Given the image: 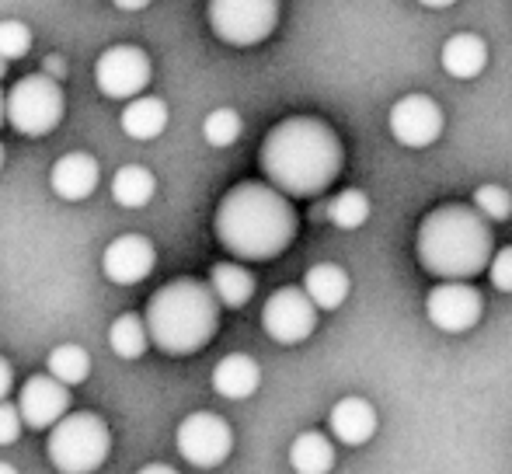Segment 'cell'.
<instances>
[{
	"mask_svg": "<svg viewBox=\"0 0 512 474\" xmlns=\"http://www.w3.org/2000/svg\"><path fill=\"white\" fill-rule=\"evenodd\" d=\"M258 164L269 185L290 199H314L338 178L345 164L342 140L328 122L290 116L269 129L258 150Z\"/></svg>",
	"mask_w": 512,
	"mask_h": 474,
	"instance_id": "6da1fadb",
	"label": "cell"
},
{
	"mask_svg": "<svg viewBox=\"0 0 512 474\" xmlns=\"http://www.w3.org/2000/svg\"><path fill=\"white\" fill-rule=\"evenodd\" d=\"M213 231L216 241L241 262H272L297 237V210L276 185L241 182L220 199Z\"/></svg>",
	"mask_w": 512,
	"mask_h": 474,
	"instance_id": "7a4b0ae2",
	"label": "cell"
},
{
	"mask_svg": "<svg viewBox=\"0 0 512 474\" xmlns=\"http://www.w3.org/2000/svg\"><path fill=\"white\" fill-rule=\"evenodd\" d=\"M418 262L439 279H474L495 255L492 220L478 206L450 203L432 210L418 227Z\"/></svg>",
	"mask_w": 512,
	"mask_h": 474,
	"instance_id": "3957f363",
	"label": "cell"
},
{
	"mask_svg": "<svg viewBox=\"0 0 512 474\" xmlns=\"http://www.w3.org/2000/svg\"><path fill=\"white\" fill-rule=\"evenodd\" d=\"M220 297L203 279H171L147 300L150 342L168 356H192L213 342L220 328Z\"/></svg>",
	"mask_w": 512,
	"mask_h": 474,
	"instance_id": "277c9868",
	"label": "cell"
},
{
	"mask_svg": "<svg viewBox=\"0 0 512 474\" xmlns=\"http://www.w3.org/2000/svg\"><path fill=\"white\" fill-rule=\"evenodd\" d=\"M46 454L60 474H95L112 454V433L95 412H70L49 429Z\"/></svg>",
	"mask_w": 512,
	"mask_h": 474,
	"instance_id": "5b68a950",
	"label": "cell"
},
{
	"mask_svg": "<svg viewBox=\"0 0 512 474\" xmlns=\"http://www.w3.org/2000/svg\"><path fill=\"white\" fill-rule=\"evenodd\" d=\"M67 112V98L56 77L32 74L21 77L11 91H7V122L18 129L21 136H46L63 122Z\"/></svg>",
	"mask_w": 512,
	"mask_h": 474,
	"instance_id": "8992f818",
	"label": "cell"
},
{
	"mask_svg": "<svg viewBox=\"0 0 512 474\" xmlns=\"http://www.w3.org/2000/svg\"><path fill=\"white\" fill-rule=\"evenodd\" d=\"M209 28L227 46H258L279 25V0H209Z\"/></svg>",
	"mask_w": 512,
	"mask_h": 474,
	"instance_id": "52a82bcc",
	"label": "cell"
},
{
	"mask_svg": "<svg viewBox=\"0 0 512 474\" xmlns=\"http://www.w3.org/2000/svg\"><path fill=\"white\" fill-rule=\"evenodd\" d=\"M262 328L279 346H300L317 328V304L304 286H283L262 307Z\"/></svg>",
	"mask_w": 512,
	"mask_h": 474,
	"instance_id": "ba28073f",
	"label": "cell"
},
{
	"mask_svg": "<svg viewBox=\"0 0 512 474\" xmlns=\"http://www.w3.org/2000/svg\"><path fill=\"white\" fill-rule=\"evenodd\" d=\"M150 56L140 46H112L98 56L95 63V84L105 98L115 102H129V98H140L150 84Z\"/></svg>",
	"mask_w": 512,
	"mask_h": 474,
	"instance_id": "9c48e42d",
	"label": "cell"
},
{
	"mask_svg": "<svg viewBox=\"0 0 512 474\" xmlns=\"http://www.w3.org/2000/svg\"><path fill=\"white\" fill-rule=\"evenodd\" d=\"M175 447L196 468H216L230 457L234 450V433H230L227 419L213 412H192L189 419H182L175 433Z\"/></svg>",
	"mask_w": 512,
	"mask_h": 474,
	"instance_id": "30bf717a",
	"label": "cell"
},
{
	"mask_svg": "<svg viewBox=\"0 0 512 474\" xmlns=\"http://www.w3.org/2000/svg\"><path fill=\"white\" fill-rule=\"evenodd\" d=\"M425 314H429V321L439 332L464 335L481 321L485 300H481V293L467 279H443L425 297Z\"/></svg>",
	"mask_w": 512,
	"mask_h": 474,
	"instance_id": "8fae6325",
	"label": "cell"
},
{
	"mask_svg": "<svg viewBox=\"0 0 512 474\" xmlns=\"http://www.w3.org/2000/svg\"><path fill=\"white\" fill-rule=\"evenodd\" d=\"M387 126H391V136L401 147H432L443 136V109L429 95H405L391 105Z\"/></svg>",
	"mask_w": 512,
	"mask_h": 474,
	"instance_id": "7c38bea8",
	"label": "cell"
},
{
	"mask_svg": "<svg viewBox=\"0 0 512 474\" xmlns=\"http://www.w3.org/2000/svg\"><path fill=\"white\" fill-rule=\"evenodd\" d=\"M18 408L28 429H53L63 415H70V387L53 373H35L21 384Z\"/></svg>",
	"mask_w": 512,
	"mask_h": 474,
	"instance_id": "4fadbf2b",
	"label": "cell"
},
{
	"mask_svg": "<svg viewBox=\"0 0 512 474\" xmlns=\"http://www.w3.org/2000/svg\"><path fill=\"white\" fill-rule=\"evenodd\" d=\"M157 265V248L150 237L143 234H122L115 237L102 255V272L108 283L115 286H136L154 272Z\"/></svg>",
	"mask_w": 512,
	"mask_h": 474,
	"instance_id": "5bb4252c",
	"label": "cell"
},
{
	"mask_svg": "<svg viewBox=\"0 0 512 474\" xmlns=\"http://www.w3.org/2000/svg\"><path fill=\"white\" fill-rule=\"evenodd\" d=\"M98 178H102L98 161L91 154H84V150L63 154L60 161L53 164V171H49V185H53L56 196L67 199V203H84V199L98 189Z\"/></svg>",
	"mask_w": 512,
	"mask_h": 474,
	"instance_id": "9a60e30c",
	"label": "cell"
},
{
	"mask_svg": "<svg viewBox=\"0 0 512 474\" xmlns=\"http://www.w3.org/2000/svg\"><path fill=\"white\" fill-rule=\"evenodd\" d=\"M328 426H331V436H335L342 447H363V443L373 440L380 419L370 401L352 394V398L335 401V408H331V415H328Z\"/></svg>",
	"mask_w": 512,
	"mask_h": 474,
	"instance_id": "2e32d148",
	"label": "cell"
},
{
	"mask_svg": "<svg viewBox=\"0 0 512 474\" xmlns=\"http://www.w3.org/2000/svg\"><path fill=\"white\" fill-rule=\"evenodd\" d=\"M439 63H443L446 74L457 77V81H474V77L488 67V42L474 32H457L443 42Z\"/></svg>",
	"mask_w": 512,
	"mask_h": 474,
	"instance_id": "e0dca14e",
	"label": "cell"
},
{
	"mask_svg": "<svg viewBox=\"0 0 512 474\" xmlns=\"http://www.w3.org/2000/svg\"><path fill=\"white\" fill-rule=\"evenodd\" d=\"M258 384H262V370H258L255 359L244 356V353L223 356L213 370V391L227 401L251 398V394L258 391Z\"/></svg>",
	"mask_w": 512,
	"mask_h": 474,
	"instance_id": "ac0fdd59",
	"label": "cell"
},
{
	"mask_svg": "<svg viewBox=\"0 0 512 474\" xmlns=\"http://www.w3.org/2000/svg\"><path fill=\"white\" fill-rule=\"evenodd\" d=\"M119 126L129 140H157L168 129V102L154 95L129 98V105L119 116Z\"/></svg>",
	"mask_w": 512,
	"mask_h": 474,
	"instance_id": "d6986e66",
	"label": "cell"
},
{
	"mask_svg": "<svg viewBox=\"0 0 512 474\" xmlns=\"http://www.w3.org/2000/svg\"><path fill=\"white\" fill-rule=\"evenodd\" d=\"M304 290L307 297L317 304V311H338V307L349 300V272L335 262H321V265H310L307 276H304Z\"/></svg>",
	"mask_w": 512,
	"mask_h": 474,
	"instance_id": "ffe728a7",
	"label": "cell"
},
{
	"mask_svg": "<svg viewBox=\"0 0 512 474\" xmlns=\"http://www.w3.org/2000/svg\"><path fill=\"white\" fill-rule=\"evenodd\" d=\"M209 286L220 297V304L230 307V311H241L255 297V276L237 262H216L209 269Z\"/></svg>",
	"mask_w": 512,
	"mask_h": 474,
	"instance_id": "44dd1931",
	"label": "cell"
},
{
	"mask_svg": "<svg viewBox=\"0 0 512 474\" xmlns=\"http://www.w3.org/2000/svg\"><path fill=\"white\" fill-rule=\"evenodd\" d=\"M290 468L297 474H331L335 468V443L324 433L310 429L290 443Z\"/></svg>",
	"mask_w": 512,
	"mask_h": 474,
	"instance_id": "7402d4cb",
	"label": "cell"
},
{
	"mask_svg": "<svg viewBox=\"0 0 512 474\" xmlns=\"http://www.w3.org/2000/svg\"><path fill=\"white\" fill-rule=\"evenodd\" d=\"M157 192V178L154 171H147L143 164H126V168L115 171L112 178V199L126 210H140L154 199Z\"/></svg>",
	"mask_w": 512,
	"mask_h": 474,
	"instance_id": "603a6c76",
	"label": "cell"
},
{
	"mask_svg": "<svg viewBox=\"0 0 512 474\" xmlns=\"http://www.w3.org/2000/svg\"><path fill=\"white\" fill-rule=\"evenodd\" d=\"M108 346L119 359H140L150 346V328L143 314H119L108 328Z\"/></svg>",
	"mask_w": 512,
	"mask_h": 474,
	"instance_id": "cb8c5ba5",
	"label": "cell"
},
{
	"mask_svg": "<svg viewBox=\"0 0 512 474\" xmlns=\"http://www.w3.org/2000/svg\"><path fill=\"white\" fill-rule=\"evenodd\" d=\"M49 373H53L56 380H63L67 387H77L84 384V380L91 377V356L84 346H74V342H67V346H56L53 353L46 359Z\"/></svg>",
	"mask_w": 512,
	"mask_h": 474,
	"instance_id": "d4e9b609",
	"label": "cell"
},
{
	"mask_svg": "<svg viewBox=\"0 0 512 474\" xmlns=\"http://www.w3.org/2000/svg\"><path fill=\"white\" fill-rule=\"evenodd\" d=\"M328 220L335 227H342V231H359L370 220V199H366V192L359 189L338 192L328 203Z\"/></svg>",
	"mask_w": 512,
	"mask_h": 474,
	"instance_id": "484cf974",
	"label": "cell"
},
{
	"mask_svg": "<svg viewBox=\"0 0 512 474\" xmlns=\"http://www.w3.org/2000/svg\"><path fill=\"white\" fill-rule=\"evenodd\" d=\"M241 129H244V122H241V116H237L234 109H213L206 116V122H203L206 143H209V147H216V150L234 147L237 136H241Z\"/></svg>",
	"mask_w": 512,
	"mask_h": 474,
	"instance_id": "4316f807",
	"label": "cell"
},
{
	"mask_svg": "<svg viewBox=\"0 0 512 474\" xmlns=\"http://www.w3.org/2000/svg\"><path fill=\"white\" fill-rule=\"evenodd\" d=\"M474 206H478L492 224H506L512 217V196L502 185H481V189L474 192Z\"/></svg>",
	"mask_w": 512,
	"mask_h": 474,
	"instance_id": "83f0119b",
	"label": "cell"
},
{
	"mask_svg": "<svg viewBox=\"0 0 512 474\" xmlns=\"http://www.w3.org/2000/svg\"><path fill=\"white\" fill-rule=\"evenodd\" d=\"M28 49H32V28H28L25 21H14V18L0 21V56L11 63V60L28 56Z\"/></svg>",
	"mask_w": 512,
	"mask_h": 474,
	"instance_id": "f1b7e54d",
	"label": "cell"
},
{
	"mask_svg": "<svg viewBox=\"0 0 512 474\" xmlns=\"http://www.w3.org/2000/svg\"><path fill=\"white\" fill-rule=\"evenodd\" d=\"M488 279H492L495 290L512 293V244L509 248H499L488 262Z\"/></svg>",
	"mask_w": 512,
	"mask_h": 474,
	"instance_id": "f546056e",
	"label": "cell"
},
{
	"mask_svg": "<svg viewBox=\"0 0 512 474\" xmlns=\"http://www.w3.org/2000/svg\"><path fill=\"white\" fill-rule=\"evenodd\" d=\"M21 426H25V419H21V408L0 401V447H11V443L21 436Z\"/></svg>",
	"mask_w": 512,
	"mask_h": 474,
	"instance_id": "4dcf8cb0",
	"label": "cell"
},
{
	"mask_svg": "<svg viewBox=\"0 0 512 474\" xmlns=\"http://www.w3.org/2000/svg\"><path fill=\"white\" fill-rule=\"evenodd\" d=\"M11 387H14V370H11V363H7V359L0 356V401H7Z\"/></svg>",
	"mask_w": 512,
	"mask_h": 474,
	"instance_id": "1f68e13d",
	"label": "cell"
},
{
	"mask_svg": "<svg viewBox=\"0 0 512 474\" xmlns=\"http://www.w3.org/2000/svg\"><path fill=\"white\" fill-rule=\"evenodd\" d=\"M112 4L119 7V11H147L154 0H112Z\"/></svg>",
	"mask_w": 512,
	"mask_h": 474,
	"instance_id": "d6a6232c",
	"label": "cell"
},
{
	"mask_svg": "<svg viewBox=\"0 0 512 474\" xmlns=\"http://www.w3.org/2000/svg\"><path fill=\"white\" fill-rule=\"evenodd\" d=\"M63 70H67V63H63L60 56H46V74L49 77H63Z\"/></svg>",
	"mask_w": 512,
	"mask_h": 474,
	"instance_id": "836d02e7",
	"label": "cell"
},
{
	"mask_svg": "<svg viewBox=\"0 0 512 474\" xmlns=\"http://www.w3.org/2000/svg\"><path fill=\"white\" fill-rule=\"evenodd\" d=\"M136 474H178L171 464H147L143 471H136Z\"/></svg>",
	"mask_w": 512,
	"mask_h": 474,
	"instance_id": "e575fe53",
	"label": "cell"
},
{
	"mask_svg": "<svg viewBox=\"0 0 512 474\" xmlns=\"http://www.w3.org/2000/svg\"><path fill=\"white\" fill-rule=\"evenodd\" d=\"M422 7H432V11H443V7H450V4H457V0H418Z\"/></svg>",
	"mask_w": 512,
	"mask_h": 474,
	"instance_id": "d590c367",
	"label": "cell"
},
{
	"mask_svg": "<svg viewBox=\"0 0 512 474\" xmlns=\"http://www.w3.org/2000/svg\"><path fill=\"white\" fill-rule=\"evenodd\" d=\"M4 119H7V95L0 91V122H4Z\"/></svg>",
	"mask_w": 512,
	"mask_h": 474,
	"instance_id": "8d00e7d4",
	"label": "cell"
},
{
	"mask_svg": "<svg viewBox=\"0 0 512 474\" xmlns=\"http://www.w3.org/2000/svg\"><path fill=\"white\" fill-rule=\"evenodd\" d=\"M0 474H18V471H14L11 464H0Z\"/></svg>",
	"mask_w": 512,
	"mask_h": 474,
	"instance_id": "74e56055",
	"label": "cell"
},
{
	"mask_svg": "<svg viewBox=\"0 0 512 474\" xmlns=\"http://www.w3.org/2000/svg\"><path fill=\"white\" fill-rule=\"evenodd\" d=\"M4 74H7V60L0 56V77H4Z\"/></svg>",
	"mask_w": 512,
	"mask_h": 474,
	"instance_id": "f35d334b",
	"label": "cell"
},
{
	"mask_svg": "<svg viewBox=\"0 0 512 474\" xmlns=\"http://www.w3.org/2000/svg\"><path fill=\"white\" fill-rule=\"evenodd\" d=\"M0 168H4V143H0Z\"/></svg>",
	"mask_w": 512,
	"mask_h": 474,
	"instance_id": "ab89813d",
	"label": "cell"
}]
</instances>
